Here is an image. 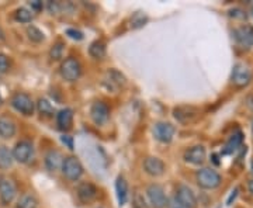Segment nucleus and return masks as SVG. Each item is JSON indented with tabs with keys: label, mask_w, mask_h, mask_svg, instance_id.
I'll return each instance as SVG.
<instances>
[{
	"label": "nucleus",
	"mask_w": 253,
	"mask_h": 208,
	"mask_svg": "<svg viewBox=\"0 0 253 208\" xmlns=\"http://www.w3.org/2000/svg\"><path fill=\"white\" fill-rule=\"evenodd\" d=\"M197 183L201 189H207V190H211V189H215L219 186L221 183V174L214 170V169H210V167H204L197 172Z\"/></svg>",
	"instance_id": "nucleus-1"
},
{
	"label": "nucleus",
	"mask_w": 253,
	"mask_h": 208,
	"mask_svg": "<svg viewBox=\"0 0 253 208\" xmlns=\"http://www.w3.org/2000/svg\"><path fill=\"white\" fill-rule=\"evenodd\" d=\"M11 107L18 111L20 114L30 117L34 114V101L26 93H16L11 97Z\"/></svg>",
	"instance_id": "nucleus-2"
},
{
	"label": "nucleus",
	"mask_w": 253,
	"mask_h": 208,
	"mask_svg": "<svg viewBox=\"0 0 253 208\" xmlns=\"http://www.w3.org/2000/svg\"><path fill=\"white\" fill-rule=\"evenodd\" d=\"M62 172L66 179L69 180H79L83 174V166L81 161L75 156H68L62 162Z\"/></svg>",
	"instance_id": "nucleus-3"
},
{
	"label": "nucleus",
	"mask_w": 253,
	"mask_h": 208,
	"mask_svg": "<svg viewBox=\"0 0 253 208\" xmlns=\"http://www.w3.org/2000/svg\"><path fill=\"white\" fill-rule=\"evenodd\" d=\"M82 66L76 58H66L61 65V75L65 81L75 82L81 78Z\"/></svg>",
	"instance_id": "nucleus-4"
},
{
	"label": "nucleus",
	"mask_w": 253,
	"mask_h": 208,
	"mask_svg": "<svg viewBox=\"0 0 253 208\" xmlns=\"http://www.w3.org/2000/svg\"><path fill=\"white\" fill-rule=\"evenodd\" d=\"M146 196L154 208H165L168 206V199H166L165 190L159 184H151L146 189Z\"/></svg>",
	"instance_id": "nucleus-5"
},
{
	"label": "nucleus",
	"mask_w": 253,
	"mask_h": 208,
	"mask_svg": "<svg viewBox=\"0 0 253 208\" xmlns=\"http://www.w3.org/2000/svg\"><path fill=\"white\" fill-rule=\"evenodd\" d=\"M90 118L96 125H103L109 121L110 109L103 101H96L90 107Z\"/></svg>",
	"instance_id": "nucleus-6"
},
{
	"label": "nucleus",
	"mask_w": 253,
	"mask_h": 208,
	"mask_svg": "<svg viewBox=\"0 0 253 208\" xmlns=\"http://www.w3.org/2000/svg\"><path fill=\"white\" fill-rule=\"evenodd\" d=\"M33 152H34V148H33V144L30 141H20L16 144L14 149H13V158L14 161L18 163H27L31 156H33Z\"/></svg>",
	"instance_id": "nucleus-7"
},
{
	"label": "nucleus",
	"mask_w": 253,
	"mask_h": 208,
	"mask_svg": "<svg viewBox=\"0 0 253 208\" xmlns=\"http://www.w3.org/2000/svg\"><path fill=\"white\" fill-rule=\"evenodd\" d=\"M176 129L170 123H156L154 127V136L162 144H169L174 136Z\"/></svg>",
	"instance_id": "nucleus-8"
},
{
	"label": "nucleus",
	"mask_w": 253,
	"mask_h": 208,
	"mask_svg": "<svg viewBox=\"0 0 253 208\" xmlns=\"http://www.w3.org/2000/svg\"><path fill=\"white\" fill-rule=\"evenodd\" d=\"M232 83L238 86V87H242V86H246L251 79H252V73H251V69L244 64H236L234 66V71H232Z\"/></svg>",
	"instance_id": "nucleus-9"
},
{
	"label": "nucleus",
	"mask_w": 253,
	"mask_h": 208,
	"mask_svg": "<svg viewBox=\"0 0 253 208\" xmlns=\"http://www.w3.org/2000/svg\"><path fill=\"white\" fill-rule=\"evenodd\" d=\"M174 197L177 199V201H179L184 208H194L196 207V204H197L194 193H193L191 189H189L187 186H179L176 194H174Z\"/></svg>",
	"instance_id": "nucleus-10"
},
{
	"label": "nucleus",
	"mask_w": 253,
	"mask_h": 208,
	"mask_svg": "<svg viewBox=\"0 0 253 208\" xmlns=\"http://www.w3.org/2000/svg\"><path fill=\"white\" fill-rule=\"evenodd\" d=\"M197 116H199V110L189 107V106H181L173 110V117L181 124H189L191 121H194Z\"/></svg>",
	"instance_id": "nucleus-11"
},
{
	"label": "nucleus",
	"mask_w": 253,
	"mask_h": 208,
	"mask_svg": "<svg viewBox=\"0 0 253 208\" xmlns=\"http://www.w3.org/2000/svg\"><path fill=\"white\" fill-rule=\"evenodd\" d=\"M144 169L145 172L148 173L149 176L158 177V176H162L163 173H165V163H163L162 159H159V158L149 156V158L145 159Z\"/></svg>",
	"instance_id": "nucleus-12"
},
{
	"label": "nucleus",
	"mask_w": 253,
	"mask_h": 208,
	"mask_svg": "<svg viewBox=\"0 0 253 208\" xmlns=\"http://www.w3.org/2000/svg\"><path fill=\"white\" fill-rule=\"evenodd\" d=\"M16 197V186L13 184V181L3 179L0 181V201L3 206L10 204Z\"/></svg>",
	"instance_id": "nucleus-13"
},
{
	"label": "nucleus",
	"mask_w": 253,
	"mask_h": 208,
	"mask_svg": "<svg viewBox=\"0 0 253 208\" xmlns=\"http://www.w3.org/2000/svg\"><path fill=\"white\" fill-rule=\"evenodd\" d=\"M184 161L191 165H201L206 161V148L201 145H196L190 148L184 154Z\"/></svg>",
	"instance_id": "nucleus-14"
},
{
	"label": "nucleus",
	"mask_w": 253,
	"mask_h": 208,
	"mask_svg": "<svg viewBox=\"0 0 253 208\" xmlns=\"http://www.w3.org/2000/svg\"><path fill=\"white\" fill-rule=\"evenodd\" d=\"M78 197L84 204L91 203L93 200H96V197H97L96 186L91 184V183H81L79 187H78Z\"/></svg>",
	"instance_id": "nucleus-15"
},
{
	"label": "nucleus",
	"mask_w": 253,
	"mask_h": 208,
	"mask_svg": "<svg viewBox=\"0 0 253 208\" xmlns=\"http://www.w3.org/2000/svg\"><path fill=\"white\" fill-rule=\"evenodd\" d=\"M14 135H16V123L13 121V118L1 116L0 117V136L4 139H10Z\"/></svg>",
	"instance_id": "nucleus-16"
},
{
	"label": "nucleus",
	"mask_w": 253,
	"mask_h": 208,
	"mask_svg": "<svg viewBox=\"0 0 253 208\" xmlns=\"http://www.w3.org/2000/svg\"><path fill=\"white\" fill-rule=\"evenodd\" d=\"M235 38L246 46H253V27L252 26H242L235 30Z\"/></svg>",
	"instance_id": "nucleus-17"
},
{
	"label": "nucleus",
	"mask_w": 253,
	"mask_h": 208,
	"mask_svg": "<svg viewBox=\"0 0 253 208\" xmlns=\"http://www.w3.org/2000/svg\"><path fill=\"white\" fill-rule=\"evenodd\" d=\"M73 121V111L71 109H63L56 114V124L58 128L62 131H68L72 127Z\"/></svg>",
	"instance_id": "nucleus-18"
},
{
	"label": "nucleus",
	"mask_w": 253,
	"mask_h": 208,
	"mask_svg": "<svg viewBox=\"0 0 253 208\" xmlns=\"http://www.w3.org/2000/svg\"><path fill=\"white\" fill-rule=\"evenodd\" d=\"M116 193H117L118 204L121 207L126 206V200H128V183L123 176H118L116 180Z\"/></svg>",
	"instance_id": "nucleus-19"
},
{
	"label": "nucleus",
	"mask_w": 253,
	"mask_h": 208,
	"mask_svg": "<svg viewBox=\"0 0 253 208\" xmlns=\"http://www.w3.org/2000/svg\"><path fill=\"white\" fill-rule=\"evenodd\" d=\"M63 158L58 151H49L45 155V167L49 172H55L59 166H62Z\"/></svg>",
	"instance_id": "nucleus-20"
},
{
	"label": "nucleus",
	"mask_w": 253,
	"mask_h": 208,
	"mask_svg": "<svg viewBox=\"0 0 253 208\" xmlns=\"http://www.w3.org/2000/svg\"><path fill=\"white\" fill-rule=\"evenodd\" d=\"M244 142V134L241 131H238L235 134H232L231 138L228 139V142L225 145V149H224V154L229 155L234 154L235 151H238L241 148V145Z\"/></svg>",
	"instance_id": "nucleus-21"
},
{
	"label": "nucleus",
	"mask_w": 253,
	"mask_h": 208,
	"mask_svg": "<svg viewBox=\"0 0 253 208\" xmlns=\"http://www.w3.org/2000/svg\"><path fill=\"white\" fill-rule=\"evenodd\" d=\"M13 162H14V158H13L11 151L6 146H0V169L1 170L9 169L11 167Z\"/></svg>",
	"instance_id": "nucleus-22"
},
{
	"label": "nucleus",
	"mask_w": 253,
	"mask_h": 208,
	"mask_svg": "<svg viewBox=\"0 0 253 208\" xmlns=\"http://www.w3.org/2000/svg\"><path fill=\"white\" fill-rule=\"evenodd\" d=\"M89 54L90 56H93L94 59H101V58H104V55H106V44L103 42V41H94V42H91L90 46H89Z\"/></svg>",
	"instance_id": "nucleus-23"
},
{
	"label": "nucleus",
	"mask_w": 253,
	"mask_h": 208,
	"mask_svg": "<svg viewBox=\"0 0 253 208\" xmlns=\"http://www.w3.org/2000/svg\"><path fill=\"white\" fill-rule=\"evenodd\" d=\"M37 109L38 111L41 113V116H44V117H52L55 113L54 106L48 101L46 99H40L38 100V103H37Z\"/></svg>",
	"instance_id": "nucleus-24"
},
{
	"label": "nucleus",
	"mask_w": 253,
	"mask_h": 208,
	"mask_svg": "<svg viewBox=\"0 0 253 208\" xmlns=\"http://www.w3.org/2000/svg\"><path fill=\"white\" fill-rule=\"evenodd\" d=\"M14 18H16V21H18V23H24L26 24V23H30L33 20V14L26 7H20V9L14 11Z\"/></svg>",
	"instance_id": "nucleus-25"
},
{
	"label": "nucleus",
	"mask_w": 253,
	"mask_h": 208,
	"mask_svg": "<svg viewBox=\"0 0 253 208\" xmlns=\"http://www.w3.org/2000/svg\"><path fill=\"white\" fill-rule=\"evenodd\" d=\"M27 36L33 42H41V41H44V38H45L44 33H42L40 28H37L36 26H28Z\"/></svg>",
	"instance_id": "nucleus-26"
},
{
	"label": "nucleus",
	"mask_w": 253,
	"mask_h": 208,
	"mask_svg": "<svg viewBox=\"0 0 253 208\" xmlns=\"http://www.w3.org/2000/svg\"><path fill=\"white\" fill-rule=\"evenodd\" d=\"M37 204H38V201H37L34 196L26 194V196H23L21 199L18 200L17 208H37Z\"/></svg>",
	"instance_id": "nucleus-27"
},
{
	"label": "nucleus",
	"mask_w": 253,
	"mask_h": 208,
	"mask_svg": "<svg viewBox=\"0 0 253 208\" xmlns=\"http://www.w3.org/2000/svg\"><path fill=\"white\" fill-rule=\"evenodd\" d=\"M146 21H148V17L145 16L144 13L138 11V13H135V14L131 17V27L132 28L144 27L145 24H146Z\"/></svg>",
	"instance_id": "nucleus-28"
},
{
	"label": "nucleus",
	"mask_w": 253,
	"mask_h": 208,
	"mask_svg": "<svg viewBox=\"0 0 253 208\" xmlns=\"http://www.w3.org/2000/svg\"><path fill=\"white\" fill-rule=\"evenodd\" d=\"M62 52H63V42L62 41H58V42L51 48V51H49V56H51V59L58 61V59H61V58H62Z\"/></svg>",
	"instance_id": "nucleus-29"
},
{
	"label": "nucleus",
	"mask_w": 253,
	"mask_h": 208,
	"mask_svg": "<svg viewBox=\"0 0 253 208\" xmlns=\"http://www.w3.org/2000/svg\"><path fill=\"white\" fill-rule=\"evenodd\" d=\"M110 79L113 83H116L118 86H121V84H126V78L121 75V73L118 72V71H110L109 72Z\"/></svg>",
	"instance_id": "nucleus-30"
},
{
	"label": "nucleus",
	"mask_w": 253,
	"mask_h": 208,
	"mask_svg": "<svg viewBox=\"0 0 253 208\" xmlns=\"http://www.w3.org/2000/svg\"><path fill=\"white\" fill-rule=\"evenodd\" d=\"M10 69V59L7 55L0 54V73H6Z\"/></svg>",
	"instance_id": "nucleus-31"
},
{
	"label": "nucleus",
	"mask_w": 253,
	"mask_h": 208,
	"mask_svg": "<svg viewBox=\"0 0 253 208\" xmlns=\"http://www.w3.org/2000/svg\"><path fill=\"white\" fill-rule=\"evenodd\" d=\"M66 36L71 37L72 40H76V41L83 40V34H82L79 30H75V28H68V30H66Z\"/></svg>",
	"instance_id": "nucleus-32"
},
{
	"label": "nucleus",
	"mask_w": 253,
	"mask_h": 208,
	"mask_svg": "<svg viewBox=\"0 0 253 208\" xmlns=\"http://www.w3.org/2000/svg\"><path fill=\"white\" fill-rule=\"evenodd\" d=\"M168 208H184V207H183L180 203L177 201V199L173 196L172 199L168 200Z\"/></svg>",
	"instance_id": "nucleus-33"
},
{
	"label": "nucleus",
	"mask_w": 253,
	"mask_h": 208,
	"mask_svg": "<svg viewBox=\"0 0 253 208\" xmlns=\"http://www.w3.org/2000/svg\"><path fill=\"white\" fill-rule=\"evenodd\" d=\"M61 141L63 144L66 145L69 149H73V138L71 135H62L61 136Z\"/></svg>",
	"instance_id": "nucleus-34"
},
{
	"label": "nucleus",
	"mask_w": 253,
	"mask_h": 208,
	"mask_svg": "<svg viewBox=\"0 0 253 208\" xmlns=\"http://www.w3.org/2000/svg\"><path fill=\"white\" fill-rule=\"evenodd\" d=\"M59 9H61V4H59L58 1H49V3H48V10H49L52 14H54V13H58Z\"/></svg>",
	"instance_id": "nucleus-35"
},
{
	"label": "nucleus",
	"mask_w": 253,
	"mask_h": 208,
	"mask_svg": "<svg viewBox=\"0 0 253 208\" xmlns=\"http://www.w3.org/2000/svg\"><path fill=\"white\" fill-rule=\"evenodd\" d=\"M229 16L231 17H239V18H244L246 17V14H245L244 11L241 9H232L229 11Z\"/></svg>",
	"instance_id": "nucleus-36"
},
{
	"label": "nucleus",
	"mask_w": 253,
	"mask_h": 208,
	"mask_svg": "<svg viewBox=\"0 0 253 208\" xmlns=\"http://www.w3.org/2000/svg\"><path fill=\"white\" fill-rule=\"evenodd\" d=\"M134 203H135V206L134 207L135 208H145V201L144 199L139 196V194H136L135 196V200H134Z\"/></svg>",
	"instance_id": "nucleus-37"
},
{
	"label": "nucleus",
	"mask_w": 253,
	"mask_h": 208,
	"mask_svg": "<svg viewBox=\"0 0 253 208\" xmlns=\"http://www.w3.org/2000/svg\"><path fill=\"white\" fill-rule=\"evenodd\" d=\"M30 6H31V9L36 10V11H40V10H42V1H40V0H34V1H30Z\"/></svg>",
	"instance_id": "nucleus-38"
},
{
	"label": "nucleus",
	"mask_w": 253,
	"mask_h": 208,
	"mask_svg": "<svg viewBox=\"0 0 253 208\" xmlns=\"http://www.w3.org/2000/svg\"><path fill=\"white\" fill-rule=\"evenodd\" d=\"M238 191H239V189H235V190L231 193V196H229V199L226 200V206H231L232 204V201L238 197Z\"/></svg>",
	"instance_id": "nucleus-39"
},
{
	"label": "nucleus",
	"mask_w": 253,
	"mask_h": 208,
	"mask_svg": "<svg viewBox=\"0 0 253 208\" xmlns=\"http://www.w3.org/2000/svg\"><path fill=\"white\" fill-rule=\"evenodd\" d=\"M248 189H249V191L253 194V180H249V183H248Z\"/></svg>",
	"instance_id": "nucleus-40"
},
{
	"label": "nucleus",
	"mask_w": 253,
	"mask_h": 208,
	"mask_svg": "<svg viewBox=\"0 0 253 208\" xmlns=\"http://www.w3.org/2000/svg\"><path fill=\"white\" fill-rule=\"evenodd\" d=\"M0 41H4V34H3L1 30H0Z\"/></svg>",
	"instance_id": "nucleus-41"
},
{
	"label": "nucleus",
	"mask_w": 253,
	"mask_h": 208,
	"mask_svg": "<svg viewBox=\"0 0 253 208\" xmlns=\"http://www.w3.org/2000/svg\"><path fill=\"white\" fill-rule=\"evenodd\" d=\"M252 174H253V161H252Z\"/></svg>",
	"instance_id": "nucleus-42"
},
{
	"label": "nucleus",
	"mask_w": 253,
	"mask_h": 208,
	"mask_svg": "<svg viewBox=\"0 0 253 208\" xmlns=\"http://www.w3.org/2000/svg\"><path fill=\"white\" fill-rule=\"evenodd\" d=\"M0 104H1V97H0Z\"/></svg>",
	"instance_id": "nucleus-43"
},
{
	"label": "nucleus",
	"mask_w": 253,
	"mask_h": 208,
	"mask_svg": "<svg viewBox=\"0 0 253 208\" xmlns=\"http://www.w3.org/2000/svg\"><path fill=\"white\" fill-rule=\"evenodd\" d=\"M252 129H253V125H252Z\"/></svg>",
	"instance_id": "nucleus-44"
},
{
	"label": "nucleus",
	"mask_w": 253,
	"mask_h": 208,
	"mask_svg": "<svg viewBox=\"0 0 253 208\" xmlns=\"http://www.w3.org/2000/svg\"><path fill=\"white\" fill-rule=\"evenodd\" d=\"M252 13H253V11H252Z\"/></svg>",
	"instance_id": "nucleus-45"
}]
</instances>
